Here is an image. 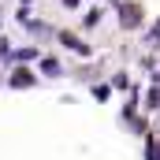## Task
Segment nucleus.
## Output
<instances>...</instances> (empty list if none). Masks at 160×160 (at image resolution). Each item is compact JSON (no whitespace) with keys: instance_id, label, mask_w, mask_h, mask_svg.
<instances>
[{"instance_id":"1","label":"nucleus","mask_w":160,"mask_h":160,"mask_svg":"<svg viewBox=\"0 0 160 160\" xmlns=\"http://www.w3.org/2000/svg\"><path fill=\"white\" fill-rule=\"evenodd\" d=\"M142 4H119V26L123 30H138L142 26Z\"/></svg>"},{"instance_id":"2","label":"nucleus","mask_w":160,"mask_h":160,"mask_svg":"<svg viewBox=\"0 0 160 160\" xmlns=\"http://www.w3.org/2000/svg\"><path fill=\"white\" fill-rule=\"evenodd\" d=\"M56 38H60V45H67V48H71L75 56H89V52H93V48H89V45H86L82 38H75V34H67V30H60Z\"/></svg>"},{"instance_id":"3","label":"nucleus","mask_w":160,"mask_h":160,"mask_svg":"<svg viewBox=\"0 0 160 160\" xmlns=\"http://www.w3.org/2000/svg\"><path fill=\"white\" fill-rule=\"evenodd\" d=\"M8 82H11V86H34V82H38V75H34V71H26V67H15Z\"/></svg>"},{"instance_id":"4","label":"nucleus","mask_w":160,"mask_h":160,"mask_svg":"<svg viewBox=\"0 0 160 160\" xmlns=\"http://www.w3.org/2000/svg\"><path fill=\"white\" fill-rule=\"evenodd\" d=\"M15 63H30V60H41V48H15L11 52Z\"/></svg>"},{"instance_id":"5","label":"nucleus","mask_w":160,"mask_h":160,"mask_svg":"<svg viewBox=\"0 0 160 160\" xmlns=\"http://www.w3.org/2000/svg\"><path fill=\"white\" fill-rule=\"evenodd\" d=\"M41 71H45V75H52V78H56V75H60V71H63V67H60V60H52V56H41Z\"/></svg>"},{"instance_id":"6","label":"nucleus","mask_w":160,"mask_h":160,"mask_svg":"<svg viewBox=\"0 0 160 160\" xmlns=\"http://www.w3.org/2000/svg\"><path fill=\"white\" fill-rule=\"evenodd\" d=\"M145 108H149V112H160V86H153V89L145 93Z\"/></svg>"},{"instance_id":"7","label":"nucleus","mask_w":160,"mask_h":160,"mask_svg":"<svg viewBox=\"0 0 160 160\" xmlns=\"http://www.w3.org/2000/svg\"><path fill=\"white\" fill-rule=\"evenodd\" d=\"M145 45H149V48H160V19L153 22V30L145 34Z\"/></svg>"},{"instance_id":"8","label":"nucleus","mask_w":160,"mask_h":160,"mask_svg":"<svg viewBox=\"0 0 160 160\" xmlns=\"http://www.w3.org/2000/svg\"><path fill=\"white\" fill-rule=\"evenodd\" d=\"M101 15H104V11H101V8H89V11H86V19H82V22H86V26H89V30H93V26H97V22H101Z\"/></svg>"},{"instance_id":"9","label":"nucleus","mask_w":160,"mask_h":160,"mask_svg":"<svg viewBox=\"0 0 160 160\" xmlns=\"http://www.w3.org/2000/svg\"><path fill=\"white\" fill-rule=\"evenodd\" d=\"M93 97L97 101H108V86H93Z\"/></svg>"},{"instance_id":"10","label":"nucleus","mask_w":160,"mask_h":160,"mask_svg":"<svg viewBox=\"0 0 160 160\" xmlns=\"http://www.w3.org/2000/svg\"><path fill=\"white\" fill-rule=\"evenodd\" d=\"M0 56H11V45H8L4 38H0Z\"/></svg>"},{"instance_id":"11","label":"nucleus","mask_w":160,"mask_h":160,"mask_svg":"<svg viewBox=\"0 0 160 160\" xmlns=\"http://www.w3.org/2000/svg\"><path fill=\"white\" fill-rule=\"evenodd\" d=\"M63 8H78V0H63Z\"/></svg>"},{"instance_id":"12","label":"nucleus","mask_w":160,"mask_h":160,"mask_svg":"<svg viewBox=\"0 0 160 160\" xmlns=\"http://www.w3.org/2000/svg\"><path fill=\"white\" fill-rule=\"evenodd\" d=\"M153 82H157V86H160V67H157V75H153Z\"/></svg>"},{"instance_id":"13","label":"nucleus","mask_w":160,"mask_h":160,"mask_svg":"<svg viewBox=\"0 0 160 160\" xmlns=\"http://www.w3.org/2000/svg\"><path fill=\"white\" fill-rule=\"evenodd\" d=\"M22 4H30V0H22Z\"/></svg>"}]
</instances>
